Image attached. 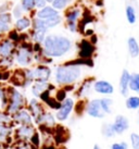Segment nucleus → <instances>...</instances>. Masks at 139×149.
<instances>
[{
  "label": "nucleus",
  "instance_id": "1",
  "mask_svg": "<svg viewBox=\"0 0 139 149\" xmlns=\"http://www.w3.org/2000/svg\"><path fill=\"white\" fill-rule=\"evenodd\" d=\"M41 46L44 56L50 59L62 58L72 50L73 42L65 35L48 33Z\"/></svg>",
  "mask_w": 139,
  "mask_h": 149
},
{
  "label": "nucleus",
  "instance_id": "2",
  "mask_svg": "<svg viewBox=\"0 0 139 149\" xmlns=\"http://www.w3.org/2000/svg\"><path fill=\"white\" fill-rule=\"evenodd\" d=\"M54 83L60 86L74 85L82 77V66L74 65L65 62L64 64L58 65L53 72Z\"/></svg>",
  "mask_w": 139,
  "mask_h": 149
},
{
  "label": "nucleus",
  "instance_id": "3",
  "mask_svg": "<svg viewBox=\"0 0 139 149\" xmlns=\"http://www.w3.org/2000/svg\"><path fill=\"white\" fill-rule=\"evenodd\" d=\"M13 59L17 65L22 68H28L34 61L33 42H22L17 44Z\"/></svg>",
  "mask_w": 139,
  "mask_h": 149
},
{
  "label": "nucleus",
  "instance_id": "4",
  "mask_svg": "<svg viewBox=\"0 0 139 149\" xmlns=\"http://www.w3.org/2000/svg\"><path fill=\"white\" fill-rule=\"evenodd\" d=\"M25 79L31 85L34 82H49L52 70L47 64H38L32 69H25Z\"/></svg>",
  "mask_w": 139,
  "mask_h": 149
},
{
  "label": "nucleus",
  "instance_id": "5",
  "mask_svg": "<svg viewBox=\"0 0 139 149\" xmlns=\"http://www.w3.org/2000/svg\"><path fill=\"white\" fill-rule=\"evenodd\" d=\"M7 91H8L9 101L8 106L6 108V111L8 112L9 114L13 116L14 113L20 111L21 109L25 108V106H26V99H25V96L14 86L8 87Z\"/></svg>",
  "mask_w": 139,
  "mask_h": 149
},
{
  "label": "nucleus",
  "instance_id": "6",
  "mask_svg": "<svg viewBox=\"0 0 139 149\" xmlns=\"http://www.w3.org/2000/svg\"><path fill=\"white\" fill-rule=\"evenodd\" d=\"M82 9L79 7H70L66 9L65 14L63 17V22L70 33H77L78 32V21L82 17Z\"/></svg>",
  "mask_w": 139,
  "mask_h": 149
},
{
  "label": "nucleus",
  "instance_id": "7",
  "mask_svg": "<svg viewBox=\"0 0 139 149\" xmlns=\"http://www.w3.org/2000/svg\"><path fill=\"white\" fill-rule=\"evenodd\" d=\"M74 104H75V101H74L73 98H70V97H66L65 100H63L61 102V107L60 109L56 112V119L60 122H63V121H66L70 118L72 111L74 110Z\"/></svg>",
  "mask_w": 139,
  "mask_h": 149
},
{
  "label": "nucleus",
  "instance_id": "8",
  "mask_svg": "<svg viewBox=\"0 0 139 149\" xmlns=\"http://www.w3.org/2000/svg\"><path fill=\"white\" fill-rule=\"evenodd\" d=\"M85 112L89 116L95 118V119H103L106 116V113L102 111V108L100 104V99H98V98L91 99L87 102Z\"/></svg>",
  "mask_w": 139,
  "mask_h": 149
},
{
  "label": "nucleus",
  "instance_id": "9",
  "mask_svg": "<svg viewBox=\"0 0 139 149\" xmlns=\"http://www.w3.org/2000/svg\"><path fill=\"white\" fill-rule=\"evenodd\" d=\"M92 89L95 93L103 96H110L114 93V86L106 79H97L92 84Z\"/></svg>",
  "mask_w": 139,
  "mask_h": 149
},
{
  "label": "nucleus",
  "instance_id": "10",
  "mask_svg": "<svg viewBox=\"0 0 139 149\" xmlns=\"http://www.w3.org/2000/svg\"><path fill=\"white\" fill-rule=\"evenodd\" d=\"M17 50V44L11 42L9 38H2L0 40V59L13 58Z\"/></svg>",
  "mask_w": 139,
  "mask_h": 149
},
{
  "label": "nucleus",
  "instance_id": "11",
  "mask_svg": "<svg viewBox=\"0 0 139 149\" xmlns=\"http://www.w3.org/2000/svg\"><path fill=\"white\" fill-rule=\"evenodd\" d=\"M96 47L88 39H82L78 44V58L81 59H92Z\"/></svg>",
  "mask_w": 139,
  "mask_h": 149
},
{
  "label": "nucleus",
  "instance_id": "12",
  "mask_svg": "<svg viewBox=\"0 0 139 149\" xmlns=\"http://www.w3.org/2000/svg\"><path fill=\"white\" fill-rule=\"evenodd\" d=\"M35 132V127L33 124H25V125H20L15 131L14 137L15 141H28L31 136Z\"/></svg>",
  "mask_w": 139,
  "mask_h": 149
},
{
  "label": "nucleus",
  "instance_id": "13",
  "mask_svg": "<svg viewBox=\"0 0 139 149\" xmlns=\"http://www.w3.org/2000/svg\"><path fill=\"white\" fill-rule=\"evenodd\" d=\"M12 120L14 122V124H33V116L26 108H23L20 111H17V113H14L12 116Z\"/></svg>",
  "mask_w": 139,
  "mask_h": 149
},
{
  "label": "nucleus",
  "instance_id": "14",
  "mask_svg": "<svg viewBox=\"0 0 139 149\" xmlns=\"http://www.w3.org/2000/svg\"><path fill=\"white\" fill-rule=\"evenodd\" d=\"M52 134H54V144L59 146L62 144H65L70 138L69 131L62 125H56L53 127Z\"/></svg>",
  "mask_w": 139,
  "mask_h": 149
},
{
  "label": "nucleus",
  "instance_id": "15",
  "mask_svg": "<svg viewBox=\"0 0 139 149\" xmlns=\"http://www.w3.org/2000/svg\"><path fill=\"white\" fill-rule=\"evenodd\" d=\"M129 77H131V72L124 69L121 73L119 82V89L123 97H127L129 93Z\"/></svg>",
  "mask_w": 139,
  "mask_h": 149
},
{
  "label": "nucleus",
  "instance_id": "16",
  "mask_svg": "<svg viewBox=\"0 0 139 149\" xmlns=\"http://www.w3.org/2000/svg\"><path fill=\"white\" fill-rule=\"evenodd\" d=\"M27 110L29 111V113L32 114L33 116V120L37 119L38 116L42 114L44 112H45V109H44V106H42V102L39 101V100L37 99V98H32V99L28 101V104H27V108H26Z\"/></svg>",
  "mask_w": 139,
  "mask_h": 149
},
{
  "label": "nucleus",
  "instance_id": "17",
  "mask_svg": "<svg viewBox=\"0 0 139 149\" xmlns=\"http://www.w3.org/2000/svg\"><path fill=\"white\" fill-rule=\"evenodd\" d=\"M112 126L114 128L115 134H123L124 132H126L127 130L129 128V121L126 116H122V114H119V116H115L114 122L112 123Z\"/></svg>",
  "mask_w": 139,
  "mask_h": 149
},
{
  "label": "nucleus",
  "instance_id": "18",
  "mask_svg": "<svg viewBox=\"0 0 139 149\" xmlns=\"http://www.w3.org/2000/svg\"><path fill=\"white\" fill-rule=\"evenodd\" d=\"M59 14H61V13L59 12V11H57L54 8H52L51 4H48V6H46L45 8L40 9V10H36L34 17L46 21V20H49V19H51L53 17H57Z\"/></svg>",
  "mask_w": 139,
  "mask_h": 149
},
{
  "label": "nucleus",
  "instance_id": "19",
  "mask_svg": "<svg viewBox=\"0 0 139 149\" xmlns=\"http://www.w3.org/2000/svg\"><path fill=\"white\" fill-rule=\"evenodd\" d=\"M13 27L19 33H25L26 31L32 29V17L25 14V15L21 17L20 19H17V20L14 21Z\"/></svg>",
  "mask_w": 139,
  "mask_h": 149
},
{
  "label": "nucleus",
  "instance_id": "20",
  "mask_svg": "<svg viewBox=\"0 0 139 149\" xmlns=\"http://www.w3.org/2000/svg\"><path fill=\"white\" fill-rule=\"evenodd\" d=\"M35 123L36 124H45L47 126H49V127H54L56 125H57V119H56V116H53L51 112H47L45 111L42 114L38 116L37 119H35Z\"/></svg>",
  "mask_w": 139,
  "mask_h": 149
},
{
  "label": "nucleus",
  "instance_id": "21",
  "mask_svg": "<svg viewBox=\"0 0 139 149\" xmlns=\"http://www.w3.org/2000/svg\"><path fill=\"white\" fill-rule=\"evenodd\" d=\"M47 34H48L47 29H32V33L29 34V38L33 42L42 44Z\"/></svg>",
  "mask_w": 139,
  "mask_h": 149
},
{
  "label": "nucleus",
  "instance_id": "22",
  "mask_svg": "<svg viewBox=\"0 0 139 149\" xmlns=\"http://www.w3.org/2000/svg\"><path fill=\"white\" fill-rule=\"evenodd\" d=\"M95 79H85L83 84L79 86V88L77 89V93H76V95L78 97H87V96L90 94V91L92 89V84H94Z\"/></svg>",
  "mask_w": 139,
  "mask_h": 149
},
{
  "label": "nucleus",
  "instance_id": "23",
  "mask_svg": "<svg viewBox=\"0 0 139 149\" xmlns=\"http://www.w3.org/2000/svg\"><path fill=\"white\" fill-rule=\"evenodd\" d=\"M127 49L131 58L139 57V42L135 37L131 36L127 38Z\"/></svg>",
  "mask_w": 139,
  "mask_h": 149
},
{
  "label": "nucleus",
  "instance_id": "24",
  "mask_svg": "<svg viewBox=\"0 0 139 149\" xmlns=\"http://www.w3.org/2000/svg\"><path fill=\"white\" fill-rule=\"evenodd\" d=\"M48 84L49 82H34L32 84V87H31V91H32V95L35 97V98H39V96L46 91L48 89Z\"/></svg>",
  "mask_w": 139,
  "mask_h": 149
},
{
  "label": "nucleus",
  "instance_id": "25",
  "mask_svg": "<svg viewBox=\"0 0 139 149\" xmlns=\"http://www.w3.org/2000/svg\"><path fill=\"white\" fill-rule=\"evenodd\" d=\"M125 17L128 24L135 25L137 22V10L133 4H127L125 7Z\"/></svg>",
  "mask_w": 139,
  "mask_h": 149
},
{
  "label": "nucleus",
  "instance_id": "26",
  "mask_svg": "<svg viewBox=\"0 0 139 149\" xmlns=\"http://www.w3.org/2000/svg\"><path fill=\"white\" fill-rule=\"evenodd\" d=\"M73 0H53L51 2V7L54 8L57 11H64L70 7V4L72 3Z\"/></svg>",
  "mask_w": 139,
  "mask_h": 149
},
{
  "label": "nucleus",
  "instance_id": "27",
  "mask_svg": "<svg viewBox=\"0 0 139 149\" xmlns=\"http://www.w3.org/2000/svg\"><path fill=\"white\" fill-rule=\"evenodd\" d=\"M100 104L102 108V111L106 114H111L112 113V108H113V99L109 97H103L100 98Z\"/></svg>",
  "mask_w": 139,
  "mask_h": 149
},
{
  "label": "nucleus",
  "instance_id": "28",
  "mask_svg": "<svg viewBox=\"0 0 139 149\" xmlns=\"http://www.w3.org/2000/svg\"><path fill=\"white\" fill-rule=\"evenodd\" d=\"M129 91L139 94V73H131L129 77Z\"/></svg>",
  "mask_w": 139,
  "mask_h": 149
},
{
  "label": "nucleus",
  "instance_id": "29",
  "mask_svg": "<svg viewBox=\"0 0 139 149\" xmlns=\"http://www.w3.org/2000/svg\"><path fill=\"white\" fill-rule=\"evenodd\" d=\"M125 104H126L127 109H129V110H138L139 96H127Z\"/></svg>",
  "mask_w": 139,
  "mask_h": 149
},
{
  "label": "nucleus",
  "instance_id": "30",
  "mask_svg": "<svg viewBox=\"0 0 139 149\" xmlns=\"http://www.w3.org/2000/svg\"><path fill=\"white\" fill-rule=\"evenodd\" d=\"M20 4L25 13H33L36 11L35 0H21Z\"/></svg>",
  "mask_w": 139,
  "mask_h": 149
},
{
  "label": "nucleus",
  "instance_id": "31",
  "mask_svg": "<svg viewBox=\"0 0 139 149\" xmlns=\"http://www.w3.org/2000/svg\"><path fill=\"white\" fill-rule=\"evenodd\" d=\"M44 21H45V20H44ZM62 22H63V17H62L61 14H59V15L51 17L49 20H46L45 24L48 29H56L57 26H59Z\"/></svg>",
  "mask_w": 139,
  "mask_h": 149
},
{
  "label": "nucleus",
  "instance_id": "32",
  "mask_svg": "<svg viewBox=\"0 0 139 149\" xmlns=\"http://www.w3.org/2000/svg\"><path fill=\"white\" fill-rule=\"evenodd\" d=\"M101 133L106 138H112L116 135L114 128L110 123H103L102 126H101Z\"/></svg>",
  "mask_w": 139,
  "mask_h": 149
},
{
  "label": "nucleus",
  "instance_id": "33",
  "mask_svg": "<svg viewBox=\"0 0 139 149\" xmlns=\"http://www.w3.org/2000/svg\"><path fill=\"white\" fill-rule=\"evenodd\" d=\"M8 91L7 88H4L0 85V109L1 110H6V108L8 106Z\"/></svg>",
  "mask_w": 139,
  "mask_h": 149
},
{
  "label": "nucleus",
  "instance_id": "34",
  "mask_svg": "<svg viewBox=\"0 0 139 149\" xmlns=\"http://www.w3.org/2000/svg\"><path fill=\"white\" fill-rule=\"evenodd\" d=\"M0 124H6V125H14V122L12 120V116L9 114L6 110H1L0 111Z\"/></svg>",
  "mask_w": 139,
  "mask_h": 149
},
{
  "label": "nucleus",
  "instance_id": "35",
  "mask_svg": "<svg viewBox=\"0 0 139 149\" xmlns=\"http://www.w3.org/2000/svg\"><path fill=\"white\" fill-rule=\"evenodd\" d=\"M11 130H12L11 125L0 124V143H3L6 138L11 135Z\"/></svg>",
  "mask_w": 139,
  "mask_h": 149
},
{
  "label": "nucleus",
  "instance_id": "36",
  "mask_svg": "<svg viewBox=\"0 0 139 149\" xmlns=\"http://www.w3.org/2000/svg\"><path fill=\"white\" fill-rule=\"evenodd\" d=\"M86 104L87 102L84 99H79L76 104H74V112H75L76 116H81L84 112L86 111Z\"/></svg>",
  "mask_w": 139,
  "mask_h": 149
},
{
  "label": "nucleus",
  "instance_id": "37",
  "mask_svg": "<svg viewBox=\"0 0 139 149\" xmlns=\"http://www.w3.org/2000/svg\"><path fill=\"white\" fill-rule=\"evenodd\" d=\"M10 13H11V15H12V17L14 19V20H17V19H20L21 17L25 15L24 10H23V8L21 7L20 3L13 6L12 9H11V11H10Z\"/></svg>",
  "mask_w": 139,
  "mask_h": 149
},
{
  "label": "nucleus",
  "instance_id": "38",
  "mask_svg": "<svg viewBox=\"0 0 139 149\" xmlns=\"http://www.w3.org/2000/svg\"><path fill=\"white\" fill-rule=\"evenodd\" d=\"M48 107L50 108V109H52V110H56V111H58L59 109H60V107H61V102H59L54 97H50L49 99L47 100L45 102Z\"/></svg>",
  "mask_w": 139,
  "mask_h": 149
},
{
  "label": "nucleus",
  "instance_id": "39",
  "mask_svg": "<svg viewBox=\"0 0 139 149\" xmlns=\"http://www.w3.org/2000/svg\"><path fill=\"white\" fill-rule=\"evenodd\" d=\"M7 38H9L11 42H15V44H19L20 42V33L17 32V31H15L14 29H11L10 31L8 32V37Z\"/></svg>",
  "mask_w": 139,
  "mask_h": 149
},
{
  "label": "nucleus",
  "instance_id": "40",
  "mask_svg": "<svg viewBox=\"0 0 139 149\" xmlns=\"http://www.w3.org/2000/svg\"><path fill=\"white\" fill-rule=\"evenodd\" d=\"M28 141L31 145H33V146H35V147H38V148H39V146H40V136H39V133L35 131L33 135L31 136Z\"/></svg>",
  "mask_w": 139,
  "mask_h": 149
},
{
  "label": "nucleus",
  "instance_id": "41",
  "mask_svg": "<svg viewBox=\"0 0 139 149\" xmlns=\"http://www.w3.org/2000/svg\"><path fill=\"white\" fill-rule=\"evenodd\" d=\"M67 97V93L65 91V89L62 87V88H60V89H58L57 91H56V96H54V98L59 101V102H62L63 100H65V98Z\"/></svg>",
  "mask_w": 139,
  "mask_h": 149
},
{
  "label": "nucleus",
  "instance_id": "42",
  "mask_svg": "<svg viewBox=\"0 0 139 149\" xmlns=\"http://www.w3.org/2000/svg\"><path fill=\"white\" fill-rule=\"evenodd\" d=\"M0 22H3V23H7V24L13 25V17L11 15L10 12H6V13H1L0 14Z\"/></svg>",
  "mask_w": 139,
  "mask_h": 149
},
{
  "label": "nucleus",
  "instance_id": "43",
  "mask_svg": "<svg viewBox=\"0 0 139 149\" xmlns=\"http://www.w3.org/2000/svg\"><path fill=\"white\" fill-rule=\"evenodd\" d=\"M131 145L133 149H139V134H137V133H131Z\"/></svg>",
  "mask_w": 139,
  "mask_h": 149
},
{
  "label": "nucleus",
  "instance_id": "44",
  "mask_svg": "<svg viewBox=\"0 0 139 149\" xmlns=\"http://www.w3.org/2000/svg\"><path fill=\"white\" fill-rule=\"evenodd\" d=\"M12 3L10 1H6L3 3L0 4V14L1 13H6V12H10L11 9H12Z\"/></svg>",
  "mask_w": 139,
  "mask_h": 149
},
{
  "label": "nucleus",
  "instance_id": "45",
  "mask_svg": "<svg viewBox=\"0 0 139 149\" xmlns=\"http://www.w3.org/2000/svg\"><path fill=\"white\" fill-rule=\"evenodd\" d=\"M111 149H128V144L126 141H120V143H114L111 146Z\"/></svg>",
  "mask_w": 139,
  "mask_h": 149
},
{
  "label": "nucleus",
  "instance_id": "46",
  "mask_svg": "<svg viewBox=\"0 0 139 149\" xmlns=\"http://www.w3.org/2000/svg\"><path fill=\"white\" fill-rule=\"evenodd\" d=\"M17 143L14 145L12 149H31L29 148V144H27V141H17Z\"/></svg>",
  "mask_w": 139,
  "mask_h": 149
},
{
  "label": "nucleus",
  "instance_id": "47",
  "mask_svg": "<svg viewBox=\"0 0 139 149\" xmlns=\"http://www.w3.org/2000/svg\"><path fill=\"white\" fill-rule=\"evenodd\" d=\"M35 4H36V10H40L49 3L47 2V0H35Z\"/></svg>",
  "mask_w": 139,
  "mask_h": 149
},
{
  "label": "nucleus",
  "instance_id": "48",
  "mask_svg": "<svg viewBox=\"0 0 139 149\" xmlns=\"http://www.w3.org/2000/svg\"><path fill=\"white\" fill-rule=\"evenodd\" d=\"M40 149H57L56 148V146L53 145V144H44V145L41 146V148Z\"/></svg>",
  "mask_w": 139,
  "mask_h": 149
},
{
  "label": "nucleus",
  "instance_id": "49",
  "mask_svg": "<svg viewBox=\"0 0 139 149\" xmlns=\"http://www.w3.org/2000/svg\"><path fill=\"white\" fill-rule=\"evenodd\" d=\"M89 42H91L92 45H96V44H97V42H98V38H97V36H96V35H94V34H92V35L90 36Z\"/></svg>",
  "mask_w": 139,
  "mask_h": 149
},
{
  "label": "nucleus",
  "instance_id": "50",
  "mask_svg": "<svg viewBox=\"0 0 139 149\" xmlns=\"http://www.w3.org/2000/svg\"><path fill=\"white\" fill-rule=\"evenodd\" d=\"M92 149H101V148H100V146L99 145H95L94 147H92Z\"/></svg>",
  "mask_w": 139,
  "mask_h": 149
},
{
  "label": "nucleus",
  "instance_id": "51",
  "mask_svg": "<svg viewBox=\"0 0 139 149\" xmlns=\"http://www.w3.org/2000/svg\"><path fill=\"white\" fill-rule=\"evenodd\" d=\"M52 1H53V0H47V2H48V3H51V2H52Z\"/></svg>",
  "mask_w": 139,
  "mask_h": 149
},
{
  "label": "nucleus",
  "instance_id": "52",
  "mask_svg": "<svg viewBox=\"0 0 139 149\" xmlns=\"http://www.w3.org/2000/svg\"><path fill=\"white\" fill-rule=\"evenodd\" d=\"M3 147H2V143H0V149H2Z\"/></svg>",
  "mask_w": 139,
  "mask_h": 149
},
{
  "label": "nucleus",
  "instance_id": "53",
  "mask_svg": "<svg viewBox=\"0 0 139 149\" xmlns=\"http://www.w3.org/2000/svg\"><path fill=\"white\" fill-rule=\"evenodd\" d=\"M57 149H66L65 147H59V148H57Z\"/></svg>",
  "mask_w": 139,
  "mask_h": 149
},
{
  "label": "nucleus",
  "instance_id": "54",
  "mask_svg": "<svg viewBox=\"0 0 139 149\" xmlns=\"http://www.w3.org/2000/svg\"><path fill=\"white\" fill-rule=\"evenodd\" d=\"M138 124H139V109H138Z\"/></svg>",
  "mask_w": 139,
  "mask_h": 149
}]
</instances>
